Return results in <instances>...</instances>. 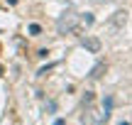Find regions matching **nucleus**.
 <instances>
[{
  "instance_id": "nucleus-8",
  "label": "nucleus",
  "mask_w": 132,
  "mask_h": 125,
  "mask_svg": "<svg viewBox=\"0 0 132 125\" xmlns=\"http://www.w3.org/2000/svg\"><path fill=\"white\" fill-rule=\"evenodd\" d=\"M90 3H95V5H105V3H113V0H90Z\"/></svg>"
},
{
  "instance_id": "nucleus-4",
  "label": "nucleus",
  "mask_w": 132,
  "mask_h": 125,
  "mask_svg": "<svg viewBox=\"0 0 132 125\" xmlns=\"http://www.w3.org/2000/svg\"><path fill=\"white\" fill-rule=\"evenodd\" d=\"M81 44H83L88 52H93V54L100 52V39L98 37H83V39H81Z\"/></svg>"
},
{
  "instance_id": "nucleus-2",
  "label": "nucleus",
  "mask_w": 132,
  "mask_h": 125,
  "mask_svg": "<svg viewBox=\"0 0 132 125\" xmlns=\"http://www.w3.org/2000/svg\"><path fill=\"white\" fill-rule=\"evenodd\" d=\"M108 118H110L108 111H95V108L88 106L83 111V115H81V123L83 125H103V123H108Z\"/></svg>"
},
{
  "instance_id": "nucleus-9",
  "label": "nucleus",
  "mask_w": 132,
  "mask_h": 125,
  "mask_svg": "<svg viewBox=\"0 0 132 125\" xmlns=\"http://www.w3.org/2000/svg\"><path fill=\"white\" fill-rule=\"evenodd\" d=\"M54 125H64V120H54Z\"/></svg>"
},
{
  "instance_id": "nucleus-7",
  "label": "nucleus",
  "mask_w": 132,
  "mask_h": 125,
  "mask_svg": "<svg viewBox=\"0 0 132 125\" xmlns=\"http://www.w3.org/2000/svg\"><path fill=\"white\" fill-rule=\"evenodd\" d=\"M39 32H42L39 25H29V34H39Z\"/></svg>"
},
{
  "instance_id": "nucleus-3",
  "label": "nucleus",
  "mask_w": 132,
  "mask_h": 125,
  "mask_svg": "<svg viewBox=\"0 0 132 125\" xmlns=\"http://www.w3.org/2000/svg\"><path fill=\"white\" fill-rule=\"evenodd\" d=\"M127 10H118V12H113V17H110V25H113L115 29H120V27H125L127 25Z\"/></svg>"
},
{
  "instance_id": "nucleus-11",
  "label": "nucleus",
  "mask_w": 132,
  "mask_h": 125,
  "mask_svg": "<svg viewBox=\"0 0 132 125\" xmlns=\"http://www.w3.org/2000/svg\"><path fill=\"white\" fill-rule=\"evenodd\" d=\"M120 125H130V123H120Z\"/></svg>"
},
{
  "instance_id": "nucleus-1",
  "label": "nucleus",
  "mask_w": 132,
  "mask_h": 125,
  "mask_svg": "<svg viewBox=\"0 0 132 125\" xmlns=\"http://www.w3.org/2000/svg\"><path fill=\"white\" fill-rule=\"evenodd\" d=\"M78 25H81V15H76L73 10H66L56 20V32L59 34H71V32L78 29Z\"/></svg>"
},
{
  "instance_id": "nucleus-5",
  "label": "nucleus",
  "mask_w": 132,
  "mask_h": 125,
  "mask_svg": "<svg viewBox=\"0 0 132 125\" xmlns=\"http://www.w3.org/2000/svg\"><path fill=\"white\" fill-rule=\"evenodd\" d=\"M103 71H105V64H95L93 71H90V76H93V79H100V76H103Z\"/></svg>"
},
{
  "instance_id": "nucleus-6",
  "label": "nucleus",
  "mask_w": 132,
  "mask_h": 125,
  "mask_svg": "<svg viewBox=\"0 0 132 125\" xmlns=\"http://www.w3.org/2000/svg\"><path fill=\"white\" fill-rule=\"evenodd\" d=\"M81 22H83V25H93V15H88V12L81 15Z\"/></svg>"
},
{
  "instance_id": "nucleus-10",
  "label": "nucleus",
  "mask_w": 132,
  "mask_h": 125,
  "mask_svg": "<svg viewBox=\"0 0 132 125\" xmlns=\"http://www.w3.org/2000/svg\"><path fill=\"white\" fill-rule=\"evenodd\" d=\"M0 76H3V66H0Z\"/></svg>"
}]
</instances>
